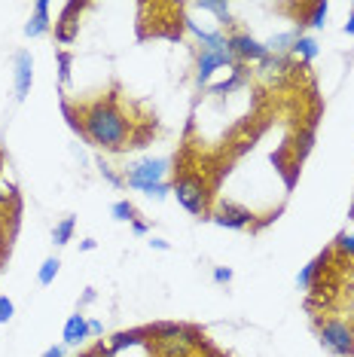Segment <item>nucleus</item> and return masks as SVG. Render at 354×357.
Masks as SVG:
<instances>
[{
    "label": "nucleus",
    "mask_w": 354,
    "mask_h": 357,
    "mask_svg": "<svg viewBox=\"0 0 354 357\" xmlns=\"http://www.w3.org/2000/svg\"><path fill=\"white\" fill-rule=\"evenodd\" d=\"M79 128L86 141L104 153H123L134 144V126L119 110L114 95L79 107Z\"/></svg>",
    "instance_id": "nucleus-1"
},
{
    "label": "nucleus",
    "mask_w": 354,
    "mask_h": 357,
    "mask_svg": "<svg viewBox=\"0 0 354 357\" xmlns=\"http://www.w3.org/2000/svg\"><path fill=\"white\" fill-rule=\"evenodd\" d=\"M150 333V348L159 357H192L196 348L205 345V336L196 327L187 324H171V321H159L147 327Z\"/></svg>",
    "instance_id": "nucleus-2"
},
{
    "label": "nucleus",
    "mask_w": 354,
    "mask_h": 357,
    "mask_svg": "<svg viewBox=\"0 0 354 357\" xmlns=\"http://www.w3.org/2000/svg\"><path fill=\"white\" fill-rule=\"evenodd\" d=\"M171 186H174L171 196L177 199V205L187 214L199 217V220H208V214H211V183L202 174L183 172L180 177H174Z\"/></svg>",
    "instance_id": "nucleus-3"
},
{
    "label": "nucleus",
    "mask_w": 354,
    "mask_h": 357,
    "mask_svg": "<svg viewBox=\"0 0 354 357\" xmlns=\"http://www.w3.org/2000/svg\"><path fill=\"white\" fill-rule=\"evenodd\" d=\"M168 168H171V159L168 156H147V159H138V162H132V165L125 168V174H123V181L128 190H150L153 183H162L168 181Z\"/></svg>",
    "instance_id": "nucleus-4"
},
{
    "label": "nucleus",
    "mask_w": 354,
    "mask_h": 357,
    "mask_svg": "<svg viewBox=\"0 0 354 357\" xmlns=\"http://www.w3.org/2000/svg\"><path fill=\"white\" fill-rule=\"evenodd\" d=\"M318 339L333 357H354V330L339 318L318 321Z\"/></svg>",
    "instance_id": "nucleus-5"
},
{
    "label": "nucleus",
    "mask_w": 354,
    "mask_h": 357,
    "mask_svg": "<svg viewBox=\"0 0 354 357\" xmlns=\"http://www.w3.org/2000/svg\"><path fill=\"white\" fill-rule=\"evenodd\" d=\"M236 59L229 55L226 46H202L196 59V86H208V79L214 77V70L232 68Z\"/></svg>",
    "instance_id": "nucleus-6"
},
{
    "label": "nucleus",
    "mask_w": 354,
    "mask_h": 357,
    "mask_svg": "<svg viewBox=\"0 0 354 357\" xmlns=\"http://www.w3.org/2000/svg\"><path fill=\"white\" fill-rule=\"evenodd\" d=\"M226 50L229 55L236 59L238 64H260L266 55V43H260V40H254L251 34H245V31H232V34H226Z\"/></svg>",
    "instance_id": "nucleus-7"
},
{
    "label": "nucleus",
    "mask_w": 354,
    "mask_h": 357,
    "mask_svg": "<svg viewBox=\"0 0 354 357\" xmlns=\"http://www.w3.org/2000/svg\"><path fill=\"white\" fill-rule=\"evenodd\" d=\"M208 220L223 226V229H247L254 223V211H247L245 205H236V202H220L208 214Z\"/></svg>",
    "instance_id": "nucleus-8"
},
{
    "label": "nucleus",
    "mask_w": 354,
    "mask_h": 357,
    "mask_svg": "<svg viewBox=\"0 0 354 357\" xmlns=\"http://www.w3.org/2000/svg\"><path fill=\"white\" fill-rule=\"evenodd\" d=\"M34 83V59L28 50H19L13 55V86H15V101H25L31 95Z\"/></svg>",
    "instance_id": "nucleus-9"
},
{
    "label": "nucleus",
    "mask_w": 354,
    "mask_h": 357,
    "mask_svg": "<svg viewBox=\"0 0 354 357\" xmlns=\"http://www.w3.org/2000/svg\"><path fill=\"white\" fill-rule=\"evenodd\" d=\"M86 10V3H77V0H70V3L61 6V15L59 22H55V37H59V43H74L77 34H79V13Z\"/></svg>",
    "instance_id": "nucleus-10"
},
{
    "label": "nucleus",
    "mask_w": 354,
    "mask_h": 357,
    "mask_svg": "<svg viewBox=\"0 0 354 357\" xmlns=\"http://www.w3.org/2000/svg\"><path fill=\"white\" fill-rule=\"evenodd\" d=\"M61 339H64V348H77L83 345L88 339V318L86 314H70L68 321H64V330H61Z\"/></svg>",
    "instance_id": "nucleus-11"
},
{
    "label": "nucleus",
    "mask_w": 354,
    "mask_h": 357,
    "mask_svg": "<svg viewBox=\"0 0 354 357\" xmlns=\"http://www.w3.org/2000/svg\"><path fill=\"white\" fill-rule=\"evenodd\" d=\"M49 28H52V22H49V0H37L34 3V15L28 19V25H25V37H43V34H49Z\"/></svg>",
    "instance_id": "nucleus-12"
},
{
    "label": "nucleus",
    "mask_w": 354,
    "mask_h": 357,
    "mask_svg": "<svg viewBox=\"0 0 354 357\" xmlns=\"http://www.w3.org/2000/svg\"><path fill=\"white\" fill-rule=\"evenodd\" d=\"M305 34V25H300V28H293V31H284V34H275V37H269L266 40V52L269 55H291L293 52V43L300 40Z\"/></svg>",
    "instance_id": "nucleus-13"
},
{
    "label": "nucleus",
    "mask_w": 354,
    "mask_h": 357,
    "mask_svg": "<svg viewBox=\"0 0 354 357\" xmlns=\"http://www.w3.org/2000/svg\"><path fill=\"white\" fill-rule=\"evenodd\" d=\"M141 342H150V333H147V327H141V330H128V333H116L114 339H110V351H123L125 345H141Z\"/></svg>",
    "instance_id": "nucleus-14"
},
{
    "label": "nucleus",
    "mask_w": 354,
    "mask_h": 357,
    "mask_svg": "<svg viewBox=\"0 0 354 357\" xmlns=\"http://www.w3.org/2000/svg\"><path fill=\"white\" fill-rule=\"evenodd\" d=\"M183 25H187V31L202 46H226V34H223V31H205V28H199L196 22H190V19H183Z\"/></svg>",
    "instance_id": "nucleus-15"
},
{
    "label": "nucleus",
    "mask_w": 354,
    "mask_h": 357,
    "mask_svg": "<svg viewBox=\"0 0 354 357\" xmlns=\"http://www.w3.org/2000/svg\"><path fill=\"white\" fill-rule=\"evenodd\" d=\"M293 59H302V61H315L318 55H321V46H318V40L315 37H309V34H302L300 40L293 43Z\"/></svg>",
    "instance_id": "nucleus-16"
},
{
    "label": "nucleus",
    "mask_w": 354,
    "mask_h": 357,
    "mask_svg": "<svg viewBox=\"0 0 354 357\" xmlns=\"http://www.w3.org/2000/svg\"><path fill=\"white\" fill-rule=\"evenodd\" d=\"M196 6L205 10V13H214L220 25H232V6L226 3V0H202V3H196Z\"/></svg>",
    "instance_id": "nucleus-17"
},
{
    "label": "nucleus",
    "mask_w": 354,
    "mask_h": 357,
    "mask_svg": "<svg viewBox=\"0 0 354 357\" xmlns=\"http://www.w3.org/2000/svg\"><path fill=\"white\" fill-rule=\"evenodd\" d=\"M74 229H77V217H64V220H59L52 229V245L64 248L70 238H74Z\"/></svg>",
    "instance_id": "nucleus-18"
},
{
    "label": "nucleus",
    "mask_w": 354,
    "mask_h": 357,
    "mask_svg": "<svg viewBox=\"0 0 354 357\" xmlns=\"http://www.w3.org/2000/svg\"><path fill=\"white\" fill-rule=\"evenodd\" d=\"M59 269H61V259L59 257H46L43 266H40V272H37V284H40V287H49V284L59 278Z\"/></svg>",
    "instance_id": "nucleus-19"
},
{
    "label": "nucleus",
    "mask_w": 354,
    "mask_h": 357,
    "mask_svg": "<svg viewBox=\"0 0 354 357\" xmlns=\"http://www.w3.org/2000/svg\"><path fill=\"white\" fill-rule=\"evenodd\" d=\"M305 10H309V15H305V25H309V28L321 31V28L327 25V13H330V3H327V0H321V3L305 6Z\"/></svg>",
    "instance_id": "nucleus-20"
},
{
    "label": "nucleus",
    "mask_w": 354,
    "mask_h": 357,
    "mask_svg": "<svg viewBox=\"0 0 354 357\" xmlns=\"http://www.w3.org/2000/svg\"><path fill=\"white\" fill-rule=\"evenodd\" d=\"M110 217L119 223H134L138 220V208H134L128 199H119V202H114V208H110Z\"/></svg>",
    "instance_id": "nucleus-21"
},
{
    "label": "nucleus",
    "mask_w": 354,
    "mask_h": 357,
    "mask_svg": "<svg viewBox=\"0 0 354 357\" xmlns=\"http://www.w3.org/2000/svg\"><path fill=\"white\" fill-rule=\"evenodd\" d=\"M321 266H324V257H318V259H311V263H305L302 272L296 275V287H300V290H309L311 284H315V275H318Z\"/></svg>",
    "instance_id": "nucleus-22"
},
{
    "label": "nucleus",
    "mask_w": 354,
    "mask_h": 357,
    "mask_svg": "<svg viewBox=\"0 0 354 357\" xmlns=\"http://www.w3.org/2000/svg\"><path fill=\"white\" fill-rule=\"evenodd\" d=\"M171 190H174L171 181H162V183H153L150 190H144V196H147V199H156V202H162V199L171 196Z\"/></svg>",
    "instance_id": "nucleus-23"
},
{
    "label": "nucleus",
    "mask_w": 354,
    "mask_h": 357,
    "mask_svg": "<svg viewBox=\"0 0 354 357\" xmlns=\"http://www.w3.org/2000/svg\"><path fill=\"white\" fill-rule=\"evenodd\" d=\"M336 250L345 257H354V235L351 232H339L336 235Z\"/></svg>",
    "instance_id": "nucleus-24"
},
{
    "label": "nucleus",
    "mask_w": 354,
    "mask_h": 357,
    "mask_svg": "<svg viewBox=\"0 0 354 357\" xmlns=\"http://www.w3.org/2000/svg\"><path fill=\"white\" fill-rule=\"evenodd\" d=\"M70 61H74V59H70V52H59V77H61V86H68L70 83Z\"/></svg>",
    "instance_id": "nucleus-25"
},
{
    "label": "nucleus",
    "mask_w": 354,
    "mask_h": 357,
    "mask_svg": "<svg viewBox=\"0 0 354 357\" xmlns=\"http://www.w3.org/2000/svg\"><path fill=\"white\" fill-rule=\"evenodd\" d=\"M15 314V303L10 296H0V324H10Z\"/></svg>",
    "instance_id": "nucleus-26"
},
{
    "label": "nucleus",
    "mask_w": 354,
    "mask_h": 357,
    "mask_svg": "<svg viewBox=\"0 0 354 357\" xmlns=\"http://www.w3.org/2000/svg\"><path fill=\"white\" fill-rule=\"evenodd\" d=\"M211 278H214L217 284H229V281H232V269H229V266H217Z\"/></svg>",
    "instance_id": "nucleus-27"
},
{
    "label": "nucleus",
    "mask_w": 354,
    "mask_h": 357,
    "mask_svg": "<svg viewBox=\"0 0 354 357\" xmlns=\"http://www.w3.org/2000/svg\"><path fill=\"white\" fill-rule=\"evenodd\" d=\"M98 168H101V174L107 177V181L114 183V186H123V183H125L123 177H116V174H114V168H110V165H104V162H98Z\"/></svg>",
    "instance_id": "nucleus-28"
},
{
    "label": "nucleus",
    "mask_w": 354,
    "mask_h": 357,
    "mask_svg": "<svg viewBox=\"0 0 354 357\" xmlns=\"http://www.w3.org/2000/svg\"><path fill=\"white\" fill-rule=\"evenodd\" d=\"M40 357H64V345H52V348H46Z\"/></svg>",
    "instance_id": "nucleus-29"
},
{
    "label": "nucleus",
    "mask_w": 354,
    "mask_h": 357,
    "mask_svg": "<svg viewBox=\"0 0 354 357\" xmlns=\"http://www.w3.org/2000/svg\"><path fill=\"white\" fill-rule=\"evenodd\" d=\"M101 333H104L101 321H88V336H101Z\"/></svg>",
    "instance_id": "nucleus-30"
},
{
    "label": "nucleus",
    "mask_w": 354,
    "mask_h": 357,
    "mask_svg": "<svg viewBox=\"0 0 354 357\" xmlns=\"http://www.w3.org/2000/svg\"><path fill=\"white\" fill-rule=\"evenodd\" d=\"M132 232H134V235H147V232H150V226H147V223H141V220H134V223H132Z\"/></svg>",
    "instance_id": "nucleus-31"
},
{
    "label": "nucleus",
    "mask_w": 354,
    "mask_h": 357,
    "mask_svg": "<svg viewBox=\"0 0 354 357\" xmlns=\"http://www.w3.org/2000/svg\"><path fill=\"white\" fill-rule=\"evenodd\" d=\"M150 248H156V250H171V245H168L165 238H150Z\"/></svg>",
    "instance_id": "nucleus-32"
},
{
    "label": "nucleus",
    "mask_w": 354,
    "mask_h": 357,
    "mask_svg": "<svg viewBox=\"0 0 354 357\" xmlns=\"http://www.w3.org/2000/svg\"><path fill=\"white\" fill-rule=\"evenodd\" d=\"M345 34H348V37H354V10H351V15H348V22H345Z\"/></svg>",
    "instance_id": "nucleus-33"
},
{
    "label": "nucleus",
    "mask_w": 354,
    "mask_h": 357,
    "mask_svg": "<svg viewBox=\"0 0 354 357\" xmlns=\"http://www.w3.org/2000/svg\"><path fill=\"white\" fill-rule=\"evenodd\" d=\"M92 299H95V290H92V287H88V290H86V294H83V299H79V305H88V303H92Z\"/></svg>",
    "instance_id": "nucleus-34"
},
{
    "label": "nucleus",
    "mask_w": 354,
    "mask_h": 357,
    "mask_svg": "<svg viewBox=\"0 0 354 357\" xmlns=\"http://www.w3.org/2000/svg\"><path fill=\"white\" fill-rule=\"evenodd\" d=\"M95 248H98V241H95V238H86L83 245H79V250H95Z\"/></svg>",
    "instance_id": "nucleus-35"
},
{
    "label": "nucleus",
    "mask_w": 354,
    "mask_h": 357,
    "mask_svg": "<svg viewBox=\"0 0 354 357\" xmlns=\"http://www.w3.org/2000/svg\"><path fill=\"white\" fill-rule=\"evenodd\" d=\"M348 220H354V202H351V208H348Z\"/></svg>",
    "instance_id": "nucleus-36"
},
{
    "label": "nucleus",
    "mask_w": 354,
    "mask_h": 357,
    "mask_svg": "<svg viewBox=\"0 0 354 357\" xmlns=\"http://www.w3.org/2000/svg\"><path fill=\"white\" fill-rule=\"evenodd\" d=\"M0 165H3V159H0Z\"/></svg>",
    "instance_id": "nucleus-37"
},
{
    "label": "nucleus",
    "mask_w": 354,
    "mask_h": 357,
    "mask_svg": "<svg viewBox=\"0 0 354 357\" xmlns=\"http://www.w3.org/2000/svg\"><path fill=\"white\" fill-rule=\"evenodd\" d=\"M351 6H354V3H351Z\"/></svg>",
    "instance_id": "nucleus-38"
}]
</instances>
